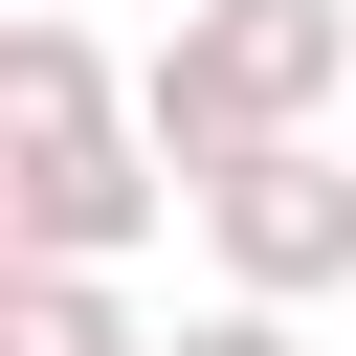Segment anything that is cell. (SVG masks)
Returning <instances> with one entry per match:
<instances>
[{
    "label": "cell",
    "instance_id": "1",
    "mask_svg": "<svg viewBox=\"0 0 356 356\" xmlns=\"http://www.w3.org/2000/svg\"><path fill=\"white\" fill-rule=\"evenodd\" d=\"M156 200H200V178H178L156 111L111 89V44L22 0V22H0V245H22V267H134Z\"/></svg>",
    "mask_w": 356,
    "mask_h": 356
},
{
    "label": "cell",
    "instance_id": "4",
    "mask_svg": "<svg viewBox=\"0 0 356 356\" xmlns=\"http://www.w3.org/2000/svg\"><path fill=\"white\" fill-rule=\"evenodd\" d=\"M0 356H156V334L111 312V267H22L0 245Z\"/></svg>",
    "mask_w": 356,
    "mask_h": 356
},
{
    "label": "cell",
    "instance_id": "6",
    "mask_svg": "<svg viewBox=\"0 0 356 356\" xmlns=\"http://www.w3.org/2000/svg\"><path fill=\"white\" fill-rule=\"evenodd\" d=\"M334 134H356V111H334Z\"/></svg>",
    "mask_w": 356,
    "mask_h": 356
},
{
    "label": "cell",
    "instance_id": "5",
    "mask_svg": "<svg viewBox=\"0 0 356 356\" xmlns=\"http://www.w3.org/2000/svg\"><path fill=\"white\" fill-rule=\"evenodd\" d=\"M156 356H312V334H289V289H222V312H178Z\"/></svg>",
    "mask_w": 356,
    "mask_h": 356
},
{
    "label": "cell",
    "instance_id": "2",
    "mask_svg": "<svg viewBox=\"0 0 356 356\" xmlns=\"http://www.w3.org/2000/svg\"><path fill=\"white\" fill-rule=\"evenodd\" d=\"M134 111H156L178 178L245 156V134H334L356 111V0H178L156 67H134Z\"/></svg>",
    "mask_w": 356,
    "mask_h": 356
},
{
    "label": "cell",
    "instance_id": "3",
    "mask_svg": "<svg viewBox=\"0 0 356 356\" xmlns=\"http://www.w3.org/2000/svg\"><path fill=\"white\" fill-rule=\"evenodd\" d=\"M200 245H222V289H356V134H245V156H200Z\"/></svg>",
    "mask_w": 356,
    "mask_h": 356
}]
</instances>
